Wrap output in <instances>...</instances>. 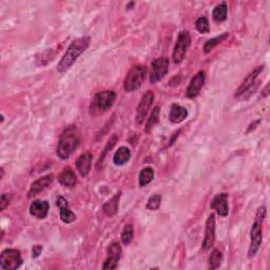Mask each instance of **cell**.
<instances>
[{"instance_id": "3957f363", "label": "cell", "mask_w": 270, "mask_h": 270, "mask_svg": "<svg viewBox=\"0 0 270 270\" xmlns=\"http://www.w3.org/2000/svg\"><path fill=\"white\" fill-rule=\"evenodd\" d=\"M266 215V208L264 206L259 207L257 215L254 218V223L250 231V247H249V258H253L259 251L263 240V222Z\"/></svg>"}, {"instance_id": "d6986e66", "label": "cell", "mask_w": 270, "mask_h": 270, "mask_svg": "<svg viewBox=\"0 0 270 270\" xmlns=\"http://www.w3.org/2000/svg\"><path fill=\"white\" fill-rule=\"evenodd\" d=\"M75 166L82 177H86V175H88V173L90 172L91 166H92L91 153L87 152V153H84V154L80 155L76 160Z\"/></svg>"}, {"instance_id": "4dcf8cb0", "label": "cell", "mask_w": 270, "mask_h": 270, "mask_svg": "<svg viewBox=\"0 0 270 270\" xmlns=\"http://www.w3.org/2000/svg\"><path fill=\"white\" fill-rule=\"evenodd\" d=\"M10 201H11V196L9 194L4 193L1 195V199H0V211H3L6 207L9 206Z\"/></svg>"}, {"instance_id": "7c38bea8", "label": "cell", "mask_w": 270, "mask_h": 270, "mask_svg": "<svg viewBox=\"0 0 270 270\" xmlns=\"http://www.w3.org/2000/svg\"><path fill=\"white\" fill-rule=\"evenodd\" d=\"M205 84V72L200 71L192 77V79L189 83L188 89L186 92V95L188 98H195L199 95L202 88Z\"/></svg>"}, {"instance_id": "7a4b0ae2", "label": "cell", "mask_w": 270, "mask_h": 270, "mask_svg": "<svg viewBox=\"0 0 270 270\" xmlns=\"http://www.w3.org/2000/svg\"><path fill=\"white\" fill-rule=\"evenodd\" d=\"M80 144V135L75 127H70L60 135L57 145V156L61 159H68Z\"/></svg>"}, {"instance_id": "2e32d148", "label": "cell", "mask_w": 270, "mask_h": 270, "mask_svg": "<svg viewBox=\"0 0 270 270\" xmlns=\"http://www.w3.org/2000/svg\"><path fill=\"white\" fill-rule=\"evenodd\" d=\"M57 206L60 207V218L61 221L65 224H71L76 220V215L74 214V212L71 210V208L69 207V204L67 202V200L63 199L62 196L57 199Z\"/></svg>"}, {"instance_id": "83f0119b", "label": "cell", "mask_w": 270, "mask_h": 270, "mask_svg": "<svg viewBox=\"0 0 270 270\" xmlns=\"http://www.w3.org/2000/svg\"><path fill=\"white\" fill-rule=\"evenodd\" d=\"M133 235H134L133 226L131 225V224L126 225L125 227H123V230L121 232V240H122V243L125 244L126 246L130 245V243L132 242V240H133Z\"/></svg>"}, {"instance_id": "1f68e13d", "label": "cell", "mask_w": 270, "mask_h": 270, "mask_svg": "<svg viewBox=\"0 0 270 270\" xmlns=\"http://www.w3.org/2000/svg\"><path fill=\"white\" fill-rule=\"evenodd\" d=\"M115 143H116V135H113V136H112V138H111V140L108 142L107 147H106V148H105V150H104V154L100 156V158H99V160H98V165H99L100 163H103V160H104V157H105V155H106L107 151H108L109 149H112V148H113V146L115 145Z\"/></svg>"}, {"instance_id": "ac0fdd59", "label": "cell", "mask_w": 270, "mask_h": 270, "mask_svg": "<svg viewBox=\"0 0 270 270\" xmlns=\"http://www.w3.org/2000/svg\"><path fill=\"white\" fill-rule=\"evenodd\" d=\"M58 183L68 188L74 187L77 183V178H76L75 172L73 171L70 167L64 168V169L60 172V174L58 175Z\"/></svg>"}, {"instance_id": "5b68a950", "label": "cell", "mask_w": 270, "mask_h": 270, "mask_svg": "<svg viewBox=\"0 0 270 270\" xmlns=\"http://www.w3.org/2000/svg\"><path fill=\"white\" fill-rule=\"evenodd\" d=\"M147 76V68L145 65H135L129 71L123 83V89L126 92L131 93L140 89Z\"/></svg>"}, {"instance_id": "4316f807", "label": "cell", "mask_w": 270, "mask_h": 270, "mask_svg": "<svg viewBox=\"0 0 270 270\" xmlns=\"http://www.w3.org/2000/svg\"><path fill=\"white\" fill-rule=\"evenodd\" d=\"M223 262V254L218 249H214L209 257V268L216 269L221 266Z\"/></svg>"}, {"instance_id": "30bf717a", "label": "cell", "mask_w": 270, "mask_h": 270, "mask_svg": "<svg viewBox=\"0 0 270 270\" xmlns=\"http://www.w3.org/2000/svg\"><path fill=\"white\" fill-rule=\"evenodd\" d=\"M153 101H154V94L152 91H147L141 98L140 104L137 106L136 109V122L137 125H142L144 122V120L147 116L149 110L151 109Z\"/></svg>"}, {"instance_id": "836d02e7", "label": "cell", "mask_w": 270, "mask_h": 270, "mask_svg": "<svg viewBox=\"0 0 270 270\" xmlns=\"http://www.w3.org/2000/svg\"><path fill=\"white\" fill-rule=\"evenodd\" d=\"M268 88H269V85H267L266 88L264 89V91H263V93H264V96L268 95Z\"/></svg>"}, {"instance_id": "277c9868", "label": "cell", "mask_w": 270, "mask_h": 270, "mask_svg": "<svg viewBox=\"0 0 270 270\" xmlns=\"http://www.w3.org/2000/svg\"><path fill=\"white\" fill-rule=\"evenodd\" d=\"M116 99V94L114 91H104L97 93L90 105V114L97 116L104 114L110 109Z\"/></svg>"}, {"instance_id": "d6a6232c", "label": "cell", "mask_w": 270, "mask_h": 270, "mask_svg": "<svg viewBox=\"0 0 270 270\" xmlns=\"http://www.w3.org/2000/svg\"><path fill=\"white\" fill-rule=\"evenodd\" d=\"M42 250V248L40 246H35L33 248V258H37L40 255V252Z\"/></svg>"}, {"instance_id": "5bb4252c", "label": "cell", "mask_w": 270, "mask_h": 270, "mask_svg": "<svg viewBox=\"0 0 270 270\" xmlns=\"http://www.w3.org/2000/svg\"><path fill=\"white\" fill-rule=\"evenodd\" d=\"M210 207L216 210L217 214L220 216H227L229 213V207H228V194L227 193H221L217 194L215 198L212 200L210 204Z\"/></svg>"}, {"instance_id": "e0dca14e", "label": "cell", "mask_w": 270, "mask_h": 270, "mask_svg": "<svg viewBox=\"0 0 270 270\" xmlns=\"http://www.w3.org/2000/svg\"><path fill=\"white\" fill-rule=\"evenodd\" d=\"M50 205L47 201H34L29 211H30V214L36 218H39V220H43L48 216L49 213Z\"/></svg>"}, {"instance_id": "603a6c76", "label": "cell", "mask_w": 270, "mask_h": 270, "mask_svg": "<svg viewBox=\"0 0 270 270\" xmlns=\"http://www.w3.org/2000/svg\"><path fill=\"white\" fill-rule=\"evenodd\" d=\"M153 179H154V170L151 167H146L138 175V183L141 187H145L150 184Z\"/></svg>"}, {"instance_id": "ba28073f", "label": "cell", "mask_w": 270, "mask_h": 270, "mask_svg": "<svg viewBox=\"0 0 270 270\" xmlns=\"http://www.w3.org/2000/svg\"><path fill=\"white\" fill-rule=\"evenodd\" d=\"M263 70H264V65H260V67L255 68L250 73V74L244 79V82L240 84V86L238 88V90L236 91V94H235V97L239 98L240 96H244L246 93L250 92L253 89V87L257 88L258 84H259L258 77H259V75L261 74V73L263 72Z\"/></svg>"}, {"instance_id": "9a60e30c", "label": "cell", "mask_w": 270, "mask_h": 270, "mask_svg": "<svg viewBox=\"0 0 270 270\" xmlns=\"http://www.w3.org/2000/svg\"><path fill=\"white\" fill-rule=\"evenodd\" d=\"M53 181V174H47L45 177L39 178L37 180H35L32 184L30 190L28 192L29 198H34L40 192H42L45 189H47Z\"/></svg>"}, {"instance_id": "cb8c5ba5", "label": "cell", "mask_w": 270, "mask_h": 270, "mask_svg": "<svg viewBox=\"0 0 270 270\" xmlns=\"http://www.w3.org/2000/svg\"><path fill=\"white\" fill-rule=\"evenodd\" d=\"M228 36H229L228 33H224L220 36H217V37H215V38L207 40L205 45H204V52L209 53L210 51H212L217 45H220V43L223 42L226 38L228 37Z\"/></svg>"}, {"instance_id": "f546056e", "label": "cell", "mask_w": 270, "mask_h": 270, "mask_svg": "<svg viewBox=\"0 0 270 270\" xmlns=\"http://www.w3.org/2000/svg\"><path fill=\"white\" fill-rule=\"evenodd\" d=\"M160 203H162V195L160 194H154L149 198L148 202H147V208L154 211L157 210L160 206Z\"/></svg>"}, {"instance_id": "8992f818", "label": "cell", "mask_w": 270, "mask_h": 270, "mask_svg": "<svg viewBox=\"0 0 270 270\" xmlns=\"http://www.w3.org/2000/svg\"><path fill=\"white\" fill-rule=\"evenodd\" d=\"M190 45H191L190 33L186 30L180 32L177 38V42H175L174 45L173 53H172V60L175 64H179L185 60L188 50L190 48Z\"/></svg>"}, {"instance_id": "9c48e42d", "label": "cell", "mask_w": 270, "mask_h": 270, "mask_svg": "<svg viewBox=\"0 0 270 270\" xmlns=\"http://www.w3.org/2000/svg\"><path fill=\"white\" fill-rule=\"evenodd\" d=\"M169 70V60L167 57L155 58L151 63V75L150 83L156 84L160 79H163Z\"/></svg>"}, {"instance_id": "8fae6325", "label": "cell", "mask_w": 270, "mask_h": 270, "mask_svg": "<svg viewBox=\"0 0 270 270\" xmlns=\"http://www.w3.org/2000/svg\"><path fill=\"white\" fill-rule=\"evenodd\" d=\"M215 240V216L214 214H211L208 216L206 226H205V238L203 240V249L209 250L211 247L213 246Z\"/></svg>"}, {"instance_id": "7402d4cb", "label": "cell", "mask_w": 270, "mask_h": 270, "mask_svg": "<svg viewBox=\"0 0 270 270\" xmlns=\"http://www.w3.org/2000/svg\"><path fill=\"white\" fill-rule=\"evenodd\" d=\"M120 198V192L116 193V194L113 196V198H111L107 203H105L103 210H104V213H105L107 216H109V217L114 216V215L116 214V212H118Z\"/></svg>"}, {"instance_id": "d4e9b609", "label": "cell", "mask_w": 270, "mask_h": 270, "mask_svg": "<svg viewBox=\"0 0 270 270\" xmlns=\"http://www.w3.org/2000/svg\"><path fill=\"white\" fill-rule=\"evenodd\" d=\"M227 18V4L225 2L216 5L213 10V19L216 23H222Z\"/></svg>"}, {"instance_id": "6da1fadb", "label": "cell", "mask_w": 270, "mask_h": 270, "mask_svg": "<svg viewBox=\"0 0 270 270\" xmlns=\"http://www.w3.org/2000/svg\"><path fill=\"white\" fill-rule=\"evenodd\" d=\"M91 42V38L88 36L79 37L73 40L64 53L60 61L57 64V71L60 73L67 72L73 64L75 63L77 58L82 55L85 51L89 48Z\"/></svg>"}, {"instance_id": "44dd1931", "label": "cell", "mask_w": 270, "mask_h": 270, "mask_svg": "<svg viewBox=\"0 0 270 270\" xmlns=\"http://www.w3.org/2000/svg\"><path fill=\"white\" fill-rule=\"evenodd\" d=\"M131 158V151L128 147H125V146H122V147L119 148L118 151L114 153L113 156V163L116 166H123L126 165Z\"/></svg>"}, {"instance_id": "52a82bcc", "label": "cell", "mask_w": 270, "mask_h": 270, "mask_svg": "<svg viewBox=\"0 0 270 270\" xmlns=\"http://www.w3.org/2000/svg\"><path fill=\"white\" fill-rule=\"evenodd\" d=\"M23 264L21 254L16 249H5L0 255V268L3 270H15Z\"/></svg>"}, {"instance_id": "ffe728a7", "label": "cell", "mask_w": 270, "mask_h": 270, "mask_svg": "<svg viewBox=\"0 0 270 270\" xmlns=\"http://www.w3.org/2000/svg\"><path fill=\"white\" fill-rule=\"evenodd\" d=\"M187 118H188V110L185 107L177 105V104L171 106L169 120L172 123H180L183 122Z\"/></svg>"}, {"instance_id": "484cf974", "label": "cell", "mask_w": 270, "mask_h": 270, "mask_svg": "<svg viewBox=\"0 0 270 270\" xmlns=\"http://www.w3.org/2000/svg\"><path fill=\"white\" fill-rule=\"evenodd\" d=\"M159 114H160L159 107H155L154 109H153L150 116H149V119L147 120V123H146V132L149 133L150 131L154 128V126L159 120Z\"/></svg>"}, {"instance_id": "4fadbf2b", "label": "cell", "mask_w": 270, "mask_h": 270, "mask_svg": "<svg viewBox=\"0 0 270 270\" xmlns=\"http://www.w3.org/2000/svg\"><path fill=\"white\" fill-rule=\"evenodd\" d=\"M121 255V247L119 243H113L110 245V247L108 248V255L107 259L104 263L103 268L105 270H111L115 269L116 266H118V263L120 259Z\"/></svg>"}, {"instance_id": "f1b7e54d", "label": "cell", "mask_w": 270, "mask_h": 270, "mask_svg": "<svg viewBox=\"0 0 270 270\" xmlns=\"http://www.w3.org/2000/svg\"><path fill=\"white\" fill-rule=\"evenodd\" d=\"M195 28L201 34H207L210 32V27L208 19L206 17H199L195 21Z\"/></svg>"}]
</instances>
